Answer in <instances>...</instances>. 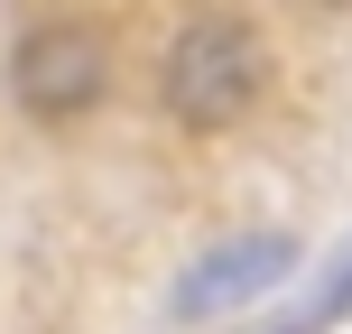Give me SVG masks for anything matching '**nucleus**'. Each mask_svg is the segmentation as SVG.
Instances as JSON below:
<instances>
[{"label":"nucleus","instance_id":"f257e3e1","mask_svg":"<svg viewBox=\"0 0 352 334\" xmlns=\"http://www.w3.org/2000/svg\"><path fill=\"white\" fill-rule=\"evenodd\" d=\"M269 93V47L250 19L232 10H195L186 28L167 37V65H158V103L176 112L186 130H232L250 121Z\"/></svg>","mask_w":352,"mask_h":334},{"label":"nucleus","instance_id":"f03ea898","mask_svg":"<svg viewBox=\"0 0 352 334\" xmlns=\"http://www.w3.org/2000/svg\"><path fill=\"white\" fill-rule=\"evenodd\" d=\"M102 84H111V47L93 19H37L10 47V103L28 121H74L102 103Z\"/></svg>","mask_w":352,"mask_h":334},{"label":"nucleus","instance_id":"7ed1b4c3","mask_svg":"<svg viewBox=\"0 0 352 334\" xmlns=\"http://www.w3.org/2000/svg\"><path fill=\"white\" fill-rule=\"evenodd\" d=\"M287 260H297V242H287V232H241V242L204 251V260L186 269L176 316H223V306H241V298H260V288H278Z\"/></svg>","mask_w":352,"mask_h":334},{"label":"nucleus","instance_id":"20e7f679","mask_svg":"<svg viewBox=\"0 0 352 334\" xmlns=\"http://www.w3.org/2000/svg\"><path fill=\"white\" fill-rule=\"evenodd\" d=\"M306 10H352V0H306Z\"/></svg>","mask_w":352,"mask_h":334}]
</instances>
